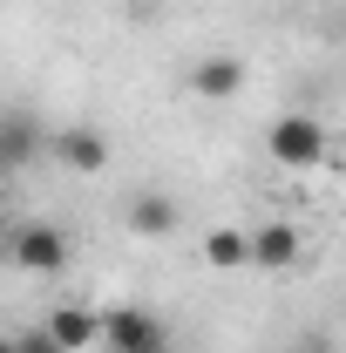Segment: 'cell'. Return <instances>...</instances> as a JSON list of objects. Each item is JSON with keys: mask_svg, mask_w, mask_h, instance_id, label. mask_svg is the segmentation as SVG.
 Masks as SVG:
<instances>
[{"mask_svg": "<svg viewBox=\"0 0 346 353\" xmlns=\"http://www.w3.org/2000/svg\"><path fill=\"white\" fill-rule=\"evenodd\" d=\"M102 347L109 353H170V333L143 306H109L102 312Z\"/></svg>", "mask_w": 346, "mask_h": 353, "instance_id": "2", "label": "cell"}, {"mask_svg": "<svg viewBox=\"0 0 346 353\" xmlns=\"http://www.w3.org/2000/svg\"><path fill=\"white\" fill-rule=\"evenodd\" d=\"M41 333L61 353H88V347H102V312H95V306H54L41 319Z\"/></svg>", "mask_w": 346, "mask_h": 353, "instance_id": "6", "label": "cell"}, {"mask_svg": "<svg viewBox=\"0 0 346 353\" xmlns=\"http://www.w3.org/2000/svg\"><path fill=\"white\" fill-rule=\"evenodd\" d=\"M204 265H217V272H238V265H252V231H238V224L204 231Z\"/></svg>", "mask_w": 346, "mask_h": 353, "instance_id": "9", "label": "cell"}, {"mask_svg": "<svg viewBox=\"0 0 346 353\" xmlns=\"http://www.w3.org/2000/svg\"><path fill=\"white\" fill-rule=\"evenodd\" d=\"M34 157V123L28 116H7V170H21Z\"/></svg>", "mask_w": 346, "mask_h": 353, "instance_id": "10", "label": "cell"}, {"mask_svg": "<svg viewBox=\"0 0 346 353\" xmlns=\"http://www.w3.org/2000/svg\"><path fill=\"white\" fill-rule=\"evenodd\" d=\"M48 157H54L68 176H102L109 170V136L88 130V123H61L54 143H48Z\"/></svg>", "mask_w": 346, "mask_h": 353, "instance_id": "4", "label": "cell"}, {"mask_svg": "<svg viewBox=\"0 0 346 353\" xmlns=\"http://www.w3.org/2000/svg\"><path fill=\"white\" fill-rule=\"evenodd\" d=\"M299 259H305V238H299V224H285V218L252 224V265H258V272H292Z\"/></svg>", "mask_w": 346, "mask_h": 353, "instance_id": "5", "label": "cell"}, {"mask_svg": "<svg viewBox=\"0 0 346 353\" xmlns=\"http://www.w3.org/2000/svg\"><path fill=\"white\" fill-rule=\"evenodd\" d=\"M123 224H130L136 238H170L176 224H183V211H176V197H163V190H136Z\"/></svg>", "mask_w": 346, "mask_h": 353, "instance_id": "7", "label": "cell"}, {"mask_svg": "<svg viewBox=\"0 0 346 353\" xmlns=\"http://www.w3.org/2000/svg\"><path fill=\"white\" fill-rule=\"evenodd\" d=\"M238 88H245V61L238 54H204L190 68V95H204V102H231Z\"/></svg>", "mask_w": 346, "mask_h": 353, "instance_id": "8", "label": "cell"}, {"mask_svg": "<svg viewBox=\"0 0 346 353\" xmlns=\"http://www.w3.org/2000/svg\"><path fill=\"white\" fill-rule=\"evenodd\" d=\"M7 259H14V272L54 279V272L68 265V231H54V224H21V231L7 238Z\"/></svg>", "mask_w": 346, "mask_h": 353, "instance_id": "3", "label": "cell"}, {"mask_svg": "<svg viewBox=\"0 0 346 353\" xmlns=\"http://www.w3.org/2000/svg\"><path fill=\"white\" fill-rule=\"evenodd\" d=\"M265 157H272L278 170H326L333 136H326L319 116L292 109V116H272V123H265Z\"/></svg>", "mask_w": 346, "mask_h": 353, "instance_id": "1", "label": "cell"}]
</instances>
